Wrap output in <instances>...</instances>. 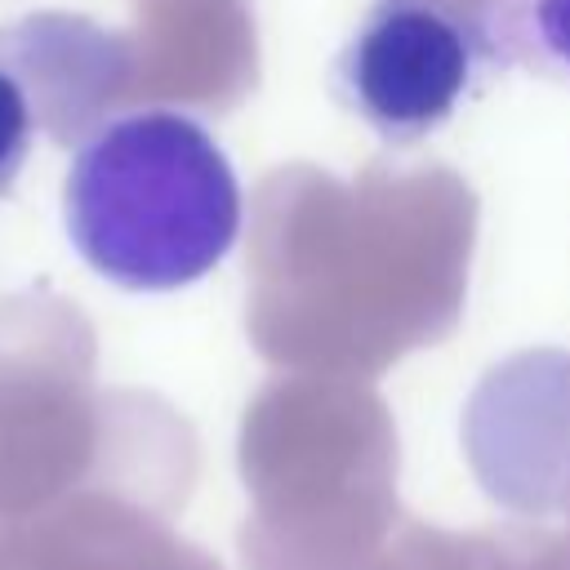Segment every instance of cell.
<instances>
[{"instance_id": "5", "label": "cell", "mask_w": 570, "mask_h": 570, "mask_svg": "<svg viewBox=\"0 0 570 570\" xmlns=\"http://www.w3.org/2000/svg\"><path fill=\"white\" fill-rule=\"evenodd\" d=\"M517 570H570V534L548 530H512Z\"/></svg>"}, {"instance_id": "2", "label": "cell", "mask_w": 570, "mask_h": 570, "mask_svg": "<svg viewBox=\"0 0 570 570\" xmlns=\"http://www.w3.org/2000/svg\"><path fill=\"white\" fill-rule=\"evenodd\" d=\"M499 62L485 13L463 0H370L334 53L338 102L387 147L436 134Z\"/></svg>"}, {"instance_id": "1", "label": "cell", "mask_w": 570, "mask_h": 570, "mask_svg": "<svg viewBox=\"0 0 570 570\" xmlns=\"http://www.w3.org/2000/svg\"><path fill=\"white\" fill-rule=\"evenodd\" d=\"M67 236L120 289L165 294L214 272L240 236V183L214 134L183 111H129L71 156Z\"/></svg>"}, {"instance_id": "4", "label": "cell", "mask_w": 570, "mask_h": 570, "mask_svg": "<svg viewBox=\"0 0 570 570\" xmlns=\"http://www.w3.org/2000/svg\"><path fill=\"white\" fill-rule=\"evenodd\" d=\"M36 120H40V107H36L13 53L0 45V196L18 183V174L31 156Z\"/></svg>"}, {"instance_id": "3", "label": "cell", "mask_w": 570, "mask_h": 570, "mask_svg": "<svg viewBox=\"0 0 570 570\" xmlns=\"http://www.w3.org/2000/svg\"><path fill=\"white\" fill-rule=\"evenodd\" d=\"M485 27L499 62L570 89V0H490Z\"/></svg>"}]
</instances>
